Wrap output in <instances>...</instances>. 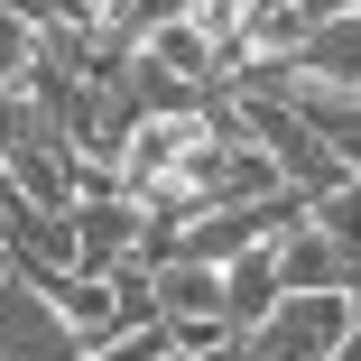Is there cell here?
I'll return each mask as SVG.
<instances>
[{
  "instance_id": "obj_1",
  "label": "cell",
  "mask_w": 361,
  "mask_h": 361,
  "mask_svg": "<svg viewBox=\"0 0 361 361\" xmlns=\"http://www.w3.org/2000/svg\"><path fill=\"white\" fill-rule=\"evenodd\" d=\"M93 343L75 334V315H65L37 278H19L10 259H0V361H84Z\"/></svg>"
},
{
  "instance_id": "obj_2",
  "label": "cell",
  "mask_w": 361,
  "mask_h": 361,
  "mask_svg": "<svg viewBox=\"0 0 361 361\" xmlns=\"http://www.w3.org/2000/svg\"><path fill=\"white\" fill-rule=\"evenodd\" d=\"M352 334H361L352 297H278V315L241 343V361H334Z\"/></svg>"
},
{
  "instance_id": "obj_3",
  "label": "cell",
  "mask_w": 361,
  "mask_h": 361,
  "mask_svg": "<svg viewBox=\"0 0 361 361\" xmlns=\"http://www.w3.org/2000/svg\"><path fill=\"white\" fill-rule=\"evenodd\" d=\"M278 84H334V93H361V10H343V19H324L287 65H269Z\"/></svg>"
},
{
  "instance_id": "obj_4",
  "label": "cell",
  "mask_w": 361,
  "mask_h": 361,
  "mask_svg": "<svg viewBox=\"0 0 361 361\" xmlns=\"http://www.w3.org/2000/svg\"><path fill=\"white\" fill-rule=\"evenodd\" d=\"M269 259H278V287H287V297H352V259H343L315 223H297Z\"/></svg>"
},
{
  "instance_id": "obj_5",
  "label": "cell",
  "mask_w": 361,
  "mask_h": 361,
  "mask_svg": "<svg viewBox=\"0 0 361 361\" xmlns=\"http://www.w3.org/2000/svg\"><path fill=\"white\" fill-rule=\"evenodd\" d=\"M278 297H287V287H278V259H269V250L232 259V269H223V324H232V343H250V334L278 315Z\"/></svg>"
},
{
  "instance_id": "obj_6",
  "label": "cell",
  "mask_w": 361,
  "mask_h": 361,
  "mask_svg": "<svg viewBox=\"0 0 361 361\" xmlns=\"http://www.w3.org/2000/svg\"><path fill=\"white\" fill-rule=\"evenodd\" d=\"M306 223H315V232H324V241H334V250L352 259V278H361V176H352L343 195H324V204H306Z\"/></svg>"
},
{
  "instance_id": "obj_7",
  "label": "cell",
  "mask_w": 361,
  "mask_h": 361,
  "mask_svg": "<svg viewBox=\"0 0 361 361\" xmlns=\"http://www.w3.org/2000/svg\"><path fill=\"white\" fill-rule=\"evenodd\" d=\"M167 352H176V334L158 324V334H121V343H93L84 361H167Z\"/></svg>"
},
{
  "instance_id": "obj_8",
  "label": "cell",
  "mask_w": 361,
  "mask_h": 361,
  "mask_svg": "<svg viewBox=\"0 0 361 361\" xmlns=\"http://www.w3.org/2000/svg\"><path fill=\"white\" fill-rule=\"evenodd\" d=\"M334 361H361V334H352V343H343V352H334Z\"/></svg>"
},
{
  "instance_id": "obj_9",
  "label": "cell",
  "mask_w": 361,
  "mask_h": 361,
  "mask_svg": "<svg viewBox=\"0 0 361 361\" xmlns=\"http://www.w3.org/2000/svg\"><path fill=\"white\" fill-rule=\"evenodd\" d=\"M0 250H10V213H0Z\"/></svg>"
},
{
  "instance_id": "obj_10",
  "label": "cell",
  "mask_w": 361,
  "mask_h": 361,
  "mask_svg": "<svg viewBox=\"0 0 361 361\" xmlns=\"http://www.w3.org/2000/svg\"><path fill=\"white\" fill-rule=\"evenodd\" d=\"M167 361H204V352H167Z\"/></svg>"
},
{
  "instance_id": "obj_11",
  "label": "cell",
  "mask_w": 361,
  "mask_h": 361,
  "mask_svg": "<svg viewBox=\"0 0 361 361\" xmlns=\"http://www.w3.org/2000/svg\"><path fill=\"white\" fill-rule=\"evenodd\" d=\"M223 361H241V343H232V352H223Z\"/></svg>"
}]
</instances>
